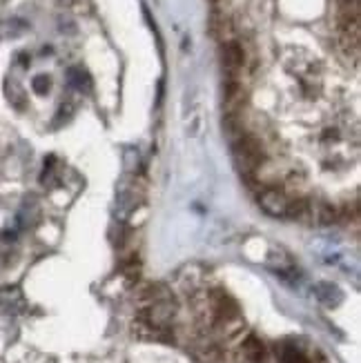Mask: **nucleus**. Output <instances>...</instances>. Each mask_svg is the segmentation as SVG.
I'll use <instances>...</instances> for the list:
<instances>
[{
  "label": "nucleus",
  "instance_id": "nucleus-14",
  "mask_svg": "<svg viewBox=\"0 0 361 363\" xmlns=\"http://www.w3.org/2000/svg\"><path fill=\"white\" fill-rule=\"evenodd\" d=\"M314 363H328V359H326L324 355H317V359H314Z\"/></svg>",
  "mask_w": 361,
  "mask_h": 363
},
{
  "label": "nucleus",
  "instance_id": "nucleus-9",
  "mask_svg": "<svg viewBox=\"0 0 361 363\" xmlns=\"http://www.w3.org/2000/svg\"><path fill=\"white\" fill-rule=\"evenodd\" d=\"M32 87H34V92H36L38 96H45V94L49 92V87H51V80H49V76L40 74V76H36V78L32 80Z\"/></svg>",
  "mask_w": 361,
  "mask_h": 363
},
{
  "label": "nucleus",
  "instance_id": "nucleus-3",
  "mask_svg": "<svg viewBox=\"0 0 361 363\" xmlns=\"http://www.w3.org/2000/svg\"><path fill=\"white\" fill-rule=\"evenodd\" d=\"M259 205L266 214L270 216H288V205L290 197L281 187H266L259 194Z\"/></svg>",
  "mask_w": 361,
  "mask_h": 363
},
{
  "label": "nucleus",
  "instance_id": "nucleus-5",
  "mask_svg": "<svg viewBox=\"0 0 361 363\" xmlns=\"http://www.w3.org/2000/svg\"><path fill=\"white\" fill-rule=\"evenodd\" d=\"M276 359H279V363H310L308 359L303 357V352L299 350V347L293 345V343L276 345Z\"/></svg>",
  "mask_w": 361,
  "mask_h": 363
},
{
  "label": "nucleus",
  "instance_id": "nucleus-10",
  "mask_svg": "<svg viewBox=\"0 0 361 363\" xmlns=\"http://www.w3.org/2000/svg\"><path fill=\"white\" fill-rule=\"evenodd\" d=\"M25 23L23 20H9V23H5L3 25V36H18V34H23L25 32Z\"/></svg>",
  "mask_w": 361,
  "mask_h": 363
},
{
  "label": "nucleus",
  "instance_id": "nucleus-13",
  "mask_svg": "<svg viewBox=\"0 0 361 363\" xmlns=\"http://www.w3.org/2000/svg\"><path fill=\"white\" fill-rule=\"evenodd\" d=\"M18 61H20V67H30V56L27 54H18Z\"/></svg>",
  "mask_w": 361,
  "mask_h": 363
},
{
  "label": "nucleus",
  "instance_id": "nucleus-6",
  "mask_svg": "<svg viewBox=\"0 0 361 363\" xmlns=\"http://www.w3.org/2000/svg\"><path fill=\"white\" fill-rule=\"evenodd\" d=\"M241 350H243L245 359L252 361V363H261L263 359H266V347H263V343L257 337H247L241 345Z\"/></svg>",
  "mask_w": 361,
  "mask_h": 363
},
{
  "label": "nucleus",
  "instance_id": "nucleus-11",
  "mask_svg": "<svg viewBox=\"0 0 361 363\" xmlns=\"http://www.w3.org/2000/svg\"><path fill=\"white\" fill-rule=\"evenodd\" d=\"M303 183H305V178L303 176H299L297 178V174H293L288 180H286V190H301L303 187Z\"/></svg>",
  "mask_w": 361,
  "mask_h": 363
},
{
  "label": "nucleus",
  "instance_id": "nucleus-12",
  "mask_svg": "<svg viewBox=\"0 0 361 363\" xmlns=\"http://www.w3.org/2000/svg\"><path fill=\"white\" fill-rule=\"evenodd\" d=\"M16 236H18V232H16V230H3V232H0V239L7 241V243L16 239Z\"/></svg>",
  "mask_w": 361,
  "mask_h": 363
},
{
  "label": "nucleus",
  "instance_id": "nucleus-2",
  "mask_svg": "<svg viewBox=\"0 0 361 363\" xmlns=\"http://www.w3.org/2000/svg\"><path fill=\"white\" fill-rule=\"evenodd\" d=\"M221 59H224V69L228 80H241L243 67H245V49L237 40H224L221 47Z\"/></svg>",
  "mask_w": 361,
  "mask_h": 363
},
{
  "label": "nucleus",
  "instance_id": "nucleus-8",
  "mask_svg": "<svg viewBox=\"0 0 361 363\" xmlns=\"http://www.w3.org/2000/svg\"><path fill=\"white\" fill-rule=\"evenodd\" d=\"M5 92H7V99H9V103L13 107H18V109L25 107V92H23V87L18 85L16 80H7L5 82Z\"/></svg>",
  "mask_w": 361,
  "mask_h": 363
},
{
  "label": "nucleus",
  "instance_id": "nucleus-1",
  "mask_svg": "<svg viewBox=\"0 0 361 363\" xmlns=\"http://www.w3.org/2000/svg\"><path fill=\"white\" fill-rule=\"evenodd\" d=\"M232 152H234V165H237V170L245 178H252L255 174H259L261 165L266 163V152H263V145L252 134H241L239 141L234 143Z\"/></svg>",
  "mask_w": 361,
  "mask_h": 363
},
{
  "label": "nucleus",
  "instance_id": "nucleus-4",
  "mask_svg": "<svg viewBox=\"0 0 361 363\" xmlns=\"http://www.w3.org/2000/svg\"><path fill=\"white\" fill-rule=\"evenodd\" d=\"M314 295H317L319 301L326 305V308H335V305H339L341 299H343V292L335 283H328V281L317 283L314 285Z\"/></svg>",
  "mask_w": 361,
  "mask_h": 363
},
{
  "label": "nucleus",
  "instance_id": "nucleus-7",
  "mask_svg": "<svg viewBox=\"0 0 361 363\" xmlns=\"http://www.w3.org/2000/svg\"><path fill=\"white\" fill-rule=\"evenodd\" d=\"M67 78H69V85L80 90V92H87L92 80H90V74L85 72L82 67H69L67 69Z\"/></svg>",
  "mask_w": 361,
  "mask_h": 363
}]
</instances>
